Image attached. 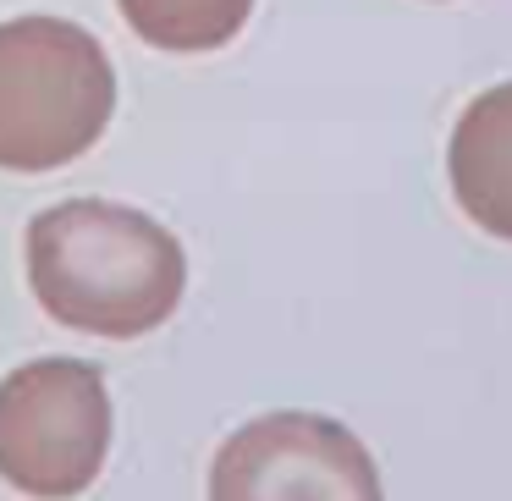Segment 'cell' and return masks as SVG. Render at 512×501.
Segmentation results:
<instances>
[{"mask_svg": "<svg viewBox=\"0 0 512 501\" xmlns=\"http://www.w3.org/2000/svg\"><path fill=\"white\" fill-rule=\"evenodd\" d=\"M144 45L177 50V56H199V50H221L254 17V0H116Z\"/></svg>", "mask_w": 512, "mask_h": 501, "instance_id": "cell-6", "label": "cell"}, {"mask_svg": "<svg viewBox=\"0 0 512 501\" xmlns=\"http://www.w3.org/2000/svg\"><path fill=\"white\" fill-rule=\"evenodd\" d=\"M116 111L100 39L67 17L0 23V171H56L89 155Z\"/></svg>", "mask_w": 512, "mask_h": 501, "instance_id": "cell-2", "label": "cell"}, {"mask_svg": "<svg viewBox=\"0 0 512 501\" xmlns=\"http://www.w3.org/2000/svg\"><path fill=\"white\" fill-rule=\"evenodd\" d=\"M446 177L479 232L512 243V83L485 89L452 127Z\"/></svg>", "mask_w": 512, "mask_h": 501, "instance_id": "cell-5", "label": "cell"}, {"mask_svg": "<svg viewBox=\"0 0 512 501\" xmlns=\"http://www.w3.org/2000/svg\"><path fill=\"white\" fill-rule=\"evenodd\" d=\"M28 287L50 320L83 336L133 342L177 314L188 254L155 215L67 199L28 221Z\"/></svg>", "mask_w": 512, "mask_h": 501, "instance_id": "cell-1", "label": "cell"}, {"mask_svg": "<svg viewBox=\"0 0 512 501\" xmlns=\"http://www.w3.org/2000/svg\"><path fill=\"white\" fill-rule=\"evenodd\" d=\"M210 501H386L369 446L325 413H259L210 463Z\"/></svg>", "mask_w": 512, "mask_h": 501, "instance_id": "cell-4", "label": "cell"}, {"mask_svg": "<svg viewBox=\"0 0 512 501\" xmlns=\"http://www.w3.org/2000/svg\"><path fill=\"white\" fill-rule=\"evenodd\" d=\"M111 457V391L83 358H34L0 380V479L34 501H72Z\"/></svg>", "mask_w": 512, "mask_h": 501, "instance_id": "cell-3", "label": "cell"}]
</instances>
